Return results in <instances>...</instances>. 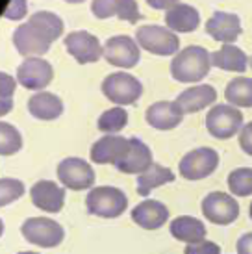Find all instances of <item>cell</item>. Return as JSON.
Segmentation results:
<instances>
[{
  "label": "cell",
  "instance_id": "cell-1",
  "mask_svg": "<svg viewBox=\"0 0 252 254\" xmlns=\"http://www.w3.org/2000/svg\"><path fill=\"white\" fill-rule=\"evenodd\" d=\"M63 21L52 11H35L24 24L13 32V47L24 58H41L52 43L62 37Z\"/></svg>",
  "mask_w": 252,
  "mask_h": 254
},
{
  "label": "cell",
  "instance_id": "cell-2",
  "mask_svg": "<svg viewBox=\"0 0 252 254\" xmlns=\"http://www.w3.org/2000/svg\"><path fill=\"white\" fill-rule=\"evenodd\" d=\"M211 54L204 47H186L171 62V74L176 82L195 84L208 76L211 67Z\"/></svg>",
  "mask_w": 252,
  "mask_h": 254
},
{
  "label": "cell",
  "instance_id": "cell-3",
  "mask_svg": "<svg viewBox=\"0 0 252 254\" xmlns=\"http://www.w3.org/2000/svg\"><path fill=\"white\" fill-rule=\"evenodd\" d=\"M85 208L91 215L104 219L121 217L128 208V197L125 191L113 186H98L93 188L85 197Z\"/></svg>",
  "mask_w": 252,
  "mask_h": 254
},
{
  "label": "cell",
  "instance_id": "cell-4",
  "mask_svg": "<svg viewBox=\"0 0 252 254\" xmlns=\"http://www.w3.org/2000/svg\"><path fill=\"white\" fill-rule=\"evenodd\" d=\"M135 41L141 49L154 56H173L180 52V39L173 30L160 24H145L135 32Z\"/></svg>",
  "mask_w": 252,
  "mask_h": 254
},
{
  "label": "cell",
  "instance_id": "cell-5",
  "mask_svg": "<svg viewBox=\"0 0 252 254\" xmlns=\"http://www.w3.org/2000/svg\"><path fill=\"white\" fill-rule=\"evenodd\" d=\"M102 93L110 102L117 106L135 104L143 95V85L130 72H112L102 80Z\"/></svg>",
  "mask_w": 252,
  "mask_h": 254
},
{
  "label": "cell",
  "instance_id": "cell-6",
  "mask_svg": "<svg viewBox=\"0 0 252 254\" xmlns=\"http://www.w3.org/2000/svg\"><path fill=\"white\" fill-rule=\"evenodd\" d=\"M24 240L43 249H54L65 240L63 226L49 217H30L21 226Z\"/></svg>",
  "mask_w": 252,
  "mask_h": 254
},
{
  "label": "cell",
  "instance_id": "cell-7",
  "mask_svg": "<svg viewBox=\"0 0 252 254\" xmlns=\"http://www.w3.org/2000/svg\"><path fill=\"white\" fill-rule=\"evenodd\" d=\"M243 128V113L232 104H217L206 115V130L215 139H230Z\"/></svg>",
  "mask_w": 252,
  "mask_h": 254
},
{
  "label": "cell",
  "instance_id": "cell-8",
  "mask_svg": "<svg viewBox=\"0 0 252 254\" xmlns=\"http://www.w3.org/2000/svg\"><path fill=\"white\" fill-rule=\"evenodd\" d=\"M219 167V154L211 147H200L195 150H189L188 154L180 160V175L186 180L196 182L202 178L210 177Z\"/></svg>",
  "mask_w": 252,
  "mask_h": 254
},
{
  "label": "cell",
  "instance_id": "cell-9",
  "mask_svg": "<svg viewBox=\"0 0 252 254\" xmlns=\"http://www.w3.org/2000/svg\"><path fill=\"white\" fill-rule=\"evenodd\" d=\"M58 180L65 190L84 191L93 190L95 169L82 158H65L58 165Z\"/></svg>",
  "mask_w": 252,
  "mask_h": 254
},
{
  "label": "cell",
  "instance_id": "cell-10",
  "mask_svg": "<svg viewBox=\"0 0 252 254\" xmlns=\"http://www.w3.org/2000/svg\"><path fill=\"white\" fill-rule=\"evenodd\" d=\"M202 215L211 225L226 226L239 217L238 200L223 191H211L202 198Z\"/></svg>",
  "mask_w": 252,
  "mask_h": 254
},
{
  "label": "cell",
  "instance_id": "cell-11",
  "mask_svg": "<svg viewBox=\"0 0 252 254\" xmlns=\"http://www.w3.org/2000/svg\"><path fill=\"white\" fill-rule=\"evenodd\" d=\"M141 47L130 36H113L104 45L106 62L113 67L121 69H132L139 64Z\"/></svg>",
  "mask_w": 252,
  "mask_h": 254
},
{
  "label": "cell",
  "instance_id": "cell-12",
  "mask_svg": "<svg viewBox=\"0 0 252 254\" xmlns=\"http://www.w3.org/2000/svg\"><path fill=\"white\" fill-rule=\"evenodd\" d=\"M65 49L70 56L76 60L80 65L97 64L100 58L104 56V47L98 41L97 36H93L85 30L70 32L69 36H65Z\"/></svg>",
  "mask_w": 252,
  "mask_h": 254
},
{
  "label": "cell",
  "instance_id": "cell-13",
  "mask_svg": "<svg viewBox=\"0 0 252 254\" xmlns=\"http://www.w3.org/2000/svg\"><path fill=\"white\" fill-rule=\"evenodd\" d=\"M54 78L52 65L43 58H26L17 67V82L30 91H43Z\"/></svg>",
  "mask_w": 252,
  "mask_h": 254
},
{
  "label": "cell",
  "instance_id": "cell-14",
  "mask_svg": "<svg viewBox=\"0 0 252 254\" xmlns=\"http://www.w3.org/2000/svg\"><path fill=\"white\" fill-rule=\"evenodd\" d=\"M130 139L123 135H102L100 139L93 143L91 150V162L100 163V165H117L128 152Z\"/></svg>",
  "mask_w": 252,
  "mask_h": 254
},
{
  "label": "cell",
  "instance_id": "cell-15",
  "mask_svg": "<svg viewBox=\"0 0 252 254\" xmlns=\"http://www.w3.org/2000/svg\"><path fill=\"white\" fill-rule=\"evenodd\" d=\"M30 197L35 208L47 213H58L65 206V188L52 180H37L30 190Z\"/></svg>",
  "mask_w": 252,
  "mask_h": 254
},
{
  "label": "cell",
  "instance_id": "cell-16",
  "mask_svg": "<svg viewBox=\"0 0 252 254\" xmlns=\"http://www.w3.org/2000/svg\"><path fill=\"white\" fill-rule=\"evenodd\" d=\"M206 34L223 45H234L241 36V21L236 13L215 11L206 22Z\"/></svg>",
  "mask_w": 252,
  "mask_h": 254
},
{
  "label": "cell",
  "instance_id": "cell-17",
  "mask_svg": "<svg viewBox=\"0 0 252 254\" xmlns=\"http://www.w3.org/2000/svg\"><path fill=\"white\" fill-rule=\"evenodd\" d=\"M91 13L97 19L117 17L121 21L132 22V24L141 19V11L135 0H93Z\"/></svg>",
  "mask_w": 252,
  "mask_h": 254
},
{
  "label": "cell",
  "instance_id": "cell-18",
  "mask_svg": "<svg viewBox=\"0 0 252 254\" xmlns=\"http://www.w3.org/2000/svg\"><path fill=\"white\" fill-rule=\"evenodd\" d=\"M154 165L152 160V150L148 148L147 143H143L137 137H130V147L126 156L121 160L115 169L125 173V175H143Z\"/></svg>",
  "mask_w": 252,
  "mask_h": 254
},
{
  "label": "cell",
  "instance_id": "cell-19",
  "mask_svg": "<svg viewBox=\"0 0 252 254\" xmlns=\"http://www.w3.org/2000/svg\"><path fill=\"white\" fill-rule=\"evenodd\" d=\"M184 119L182 108L176 100H160L147 108L145 121L156 130H173Z\"/></svg>",
  "mask_w": 252,
  "mask_h": 254
},
{
  "label": "cell",
  "instance_id": "cell-20",
  "mask_svg": "<svg viewBox=\"0 0 252 254\" xmlns=\"http://www.w3.org/2000/svg\"><path fill=\"white\" fill-rule=\"evenodd\" d=\"M132 221L145 230H158L169 221V208L160 200L145 198L132 210Z\"/></svg>",
  "mask_w": 252,
  "mask_h": 254
},
{
  "label": "cell",
  "instance_id": "cell-21",
  "mask_svg": "<svg viewBox=\"0 0 252 254\" xmlns=\"http://www.w3.org/2000/svg\"><path fill=\"white\" fill-rule=\"evenodd\" d=\"M215 100H217V91L210 84H200V85L188 87V89H184L176 97V102H178V106L182 108L184 113L202 112L208 106H211Z\"/></svg>",
  "mask_w": 252,
  "mask_h": 254
},
{
  "label": "cell",
  "instance_id": "cell-22",
  "mask_svg": "<svg viewBox=\"0 0 252 254\" xmlns=\"http://www.w3.org/2000/svg\"><path fill=\"white\" fill-rule=\"evenodd\" d=\"M165 24L169 30L173 32H180V34H189V32H195L200 24V13L198 9H195L189 4H176L171 9L165 11Z\"/></svg>",
  "mask_w": 252,
  "mask_h": 254
},
{
  "label": "cell",
  "instance_id": "cell-23",
  "mask_svg": "<svg viewBox=\"0 0 252 254\" xmlns=\"http://www.w3.org/2000/svg\"><path fill=\"white\" fill-rule=\"evenodd\" d=\"M28 112L39 121H56L58 117H62L63 102L54 93L37 91L28 99Z\"/></svg>",
  "mask_w": 252,
  "mask_h": 254
},
{
  "label": "cell",
  "instance_id": "cell-24",
  "mask_svg": "<svg viewBox=\"0 0 252 254\" xmlns=\"http://www.w3.org/2000/svg\"><path fill=\"white\" fill-rule=\"evenodd\" d=\"M171 236L178 241H184L186 245L198 243L206 240V226L200 219L191 217V215H180L171 221L169 225Z\"/></svg>",
  "mask_w": 252,
  "mask_h": 254
},
{
  "label": "cell",
  "instance_id": "cell-25",
  "mask_svg": "<svg viewBox=\"0 0 252 254\" xmlns=\"http://www.w3.org/2000/svg\"><path fill=\"white\" fill-rule=\"evenodd\" d=\"M211 67H217L228 72H245L249 67V58L236 45H224L219 50L211 52Z\"/></svg>",
  "mask_w": 252,
  "mask_h": 254
},
{
  "label": "cell",
  "instance_id": "cell-26",
  "mask_svg": "<svg viewBox=\"0 0 252 254\" xmlns=\"http://www.w3.org/2000/svg\"><path fill=\"white\" fill-rule=\"evenodd\" d=\"M171 182H175V173L169 169V167H163L160 163H154L150 169L145 171L143 175L137 177V193H139L141 197H147V195H150L152 190Z\"/></svg>",
  "mask_w": 252,
  "mask_h": 254
},
{
  "label": "cell",
  "instance_id": "cell-27",
  "mask_svg": "<svg viewBox=\"0 0 252 254\" xmlns=\"http://www.w3.org/2000/svg\"><path fill=\"white\" fill-rule=\"evenodd\" d=\"M224 99L236 108H252V78L238 76L224 89Z\"/></svg>",
  "mask_w": 252,
  "mask_h": 254
},
{
  "label": "cell",
  "instance_id": "cell-28",
  "mask_svg": "<svg viewBox=\"0 0 252 254\" xmlns=\"http://www.w3.org/2000/svg\"><path fill=\"white\" fill-rule=\"evenodd\" d=\"M128 125V112L123 106H115L106 110L97 121L98 130L106 135L119 134L121 130H125Z\"/></svg>",
  "mask_w": 252,
  "mask_h": 254
},
{
  "label": "cell",
  "instance_id": "cell-29",
  "mask_svg": "<svg viewBox=\"0 0 252 254\" xmlns=\"http://www.w3.org/2000/svg\"><path fill=\"white\" fill-rule=\"evenodd\" d=\"M228 190L236 197H251L252 195V169L238 167L228 175Z\"/></svg>",
  "mask_w": 252,
  "mask_h": 254
},
{
  "label": "cell",
  "instance_id": "cell-30",
  "mask_svg": "<svg viewBox=\"0 0 252 254\" xmlns=\"http://www.w3.org/2000/svg\"><path fill=\"white\" fill-rule=\"evenodd\" d=\"M22 148V135L21 132L9 125V123H0V154L11 156Z\"/></svg>",
  "mask_w": 252,
  "mask_h": 254
},
{
  "label": "cell",
  "instance_id": "cell-31",
  "mask_svg": "<svg viewBox=\"0 0 252 254\" xmlns=\"http://www.w3.org/2000/svg\"><path fill=\"white\" fill-rule=\"evenodd\" d=\"M15 78L7 72H2L0 74V115L4 117L11 112V106H13V93H15Z\"/></svg>",
  "mask_w": 252,
  "mask_h": 254
},
{
  "label": "cell",
  "instance_id": "cell-32",
  "mask_svg": "<svg viewBox=\"0 0 252 254\" xmlns=\"http://www.w3.org/2000/svg\"><path fill=\"white\" fill-rule=\"evenodd\" d=\"M24 195V184L15 178H2L0 180V206L11 204L13 200Z\"/></svg>",
  "mask_w": 252,
  "mask_h": 254
},
{
  "label": "cell",
  "instance_id": "cell-33",
  "mask_svg": "<svg viewBox=\"0 0 252 254\" xmlns=\"http://www.w3.org/2000/svg\"><path fill=\"white\" fill-rule=\"evenodd\" d=\"M28 13V4L26 0H9L7 7L4 9V17L7 21H21Z\"/></svg>",
  "mask_w": 252,
  "mask_h": 254
},
{
  "label": "cell",
  "instance_id": "cell-34",
  "mask_svg": "<svg viewBox=\"0 0 252 254\" xmlns=\"http://www.w3.org/2000/svg\"><path fill=\"white\" fill-rule=\"evenodd\" d=\"M184 254H221V247L217 243H213L210 240L198 241V243H191L186 245Z\"/></svg>",
  "mask_w": 252,
  "mask_h": 254
},
{
  "label": "cell",
  "instance_id": "cell-35",
  "mask_svg": "<svg viewBox=\"0 0 252 254\" xmlns=\"http://www.w3.org/2000/svg\"><path fill=\"white\" fill-rule=\"evenodd\" d=\"M239 147L245 154L252 156V121L247 123L239 132Z\"/></svg>",
  "mask_w": 252,
  "mask_h": 254
},
{
  "label": "cell",
  "instance_id": "cell-36",
  "mask_svg": "<svg viewBox=\"0 0 252 254\" xmlns=\"http://www.w3.org/2000/svg\"><path fill=\"white\" fill-rule=\"evenodd\" d=\"M238 254H252V232L243 234L236 243Z\"/></svg>",
  "mask_w": 252,
  "mask_h": 254
},
{
  "label": "cell",
  "instance_id": "cell-37",
  "mask_svg": "<svg viewBox=\"0 0 252 254\" xmlns=\"http://www.w3.org/2000/svg\"><path fill=\"white\" fill-rule=\"evenodd\" d=\"M147 4L150 7H154V9H171L173 6L176 4H180V0H147Z\"/></svg>",
  "mask_w": 252,
  "mask_h": 254
},
{
  "label": "cell",
  "instance_id": "cell-38",
  "mask_svg": "<svg viewBox=\"0 0 252 254\" xmlns=\"http://www.w3.org/2000/svg\"><path fill=\"white\" fill-rule=\"evenodd\" d=\"M65 2H69V4H80V2H85V0H65Z\"/></svg>",
  "mask_w": 252,
  "mask_h": 254
},
{
  "label": "cell",
  "instance_id": "cell-39",
  "mask_svg": "<svg viewBox=\"0 0 252 254\" xmlns=\"http://www.w3.org/2000/svg\"><path fill=\"white\" fill-rule=\"evenodd\" d=\"M249 215H251V219H252V202H251V206H249Z\"/></svg>",
  "mask_w": 252,
  "mask_h": 254
},
{
  "label": "cell",
  "instance_id": "cell-40",
  "mask_svg": "<svg viewBox=\"0 0 252 254\" xmlns=\"http://www.w3.org/2000/svg\"><path fill=\"white\" fill-rule=\"evenodd\" d=\"M19 254H37V253H30V251H24V253H19Z\"/></svg>",
  "mask_w": 252,
  "mask_h": 254
},
{
  "label": "cell",
  "instance_id": "cell-41",
  "mask_svg": "<svg viewBox=\"0 0 252 254\" xmlns=\"http://www.w3.org/2000/svg\"><path fill=\"white\" fill-rule=\"evenodd\" d=\"M251 67H252V58H251Z\"/></svg>",
  "mask_w": 252,
  "mask_h": 254
}]
</instances>
